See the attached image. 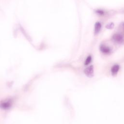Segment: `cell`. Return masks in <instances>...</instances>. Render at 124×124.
<instances>
[{"label": "cell", "instance_id": "obj_1", "mask_svg": "<svg viewBox=\"0 0 124 124\" xmlns=\"http://www.w3.org/2000/svg\"><path fill=\"white\" fill-rule=\"evenodd\" d=\"M84 72L85 74L89 78H92L93 76V65H90L87 68H86L84 70Z\"/></svg>", "mask_w": 124, "mask_h": 124}, {"label": "cell", "instance_id": "obj_2", "mask_svg": "<svg viewBox=\"0 0 124 124\" xmlns=\"http://www.w3.org/2000/svg\"><path fill=\"white\" fill-rule=\"evenodd\" d=\"M113 39L116 42H121L123 40V36L122 35H121V34H119V33H116L114 34L113 36H112Z\"/></svg>", "mask_w": 124, "mask_h": 124}, {"label": "cell", "instance_id": "obj_3", "mask_svg": "<svg viewBox=\"0 0 124 124\" xmlns=\"http://www.w3.org/2000/svg\"><path fill=\"white\" fill-rule=\"evenodd\" d=\"M100 49L103 53H105V54H108L110 52V48L108 46H106L103 45H101L100 46Z\"/></svg>", "mask_w": 124, "mask_h": 124}, {"label": "cell", "instance_id": "obj_4", "mask_svg": "<svg viewBox=\"0 0 124 124\" xmlns=\"http://www.w3.org/2000/svg\"><path fill=\"white\" fill-rule=\"evenodd\" d=\"M119 68H120V66H119V65H118V64L114 65L112 67L111 69V72L112 74L113 75H116L117 72H118V71L119 70Z\"/></svg>", "mask_w": 124, "mask_h": 124}, {"label": "cell", "instance_id": "obj_5", "mask_svg": "<svg viewBox=\"0 0 124 124\" xmlns=\"http://www.w3.org/2000/svg\"><path fill=\"white\" fill-rule=\"evenodd\" d=\"M101 29V24L99 22H97L94 25V33L97 34Z\"/></svg>", "mask_w": 124, "mask_h": 124}, {"label": "cell", "instance_id": "obj_6", "mask_svg": "<svg viewBox=\"0 0 124 124\" xmlns=\"http://www.w3.org/2000/svg\"><path fill=\"white\" fill-rule=\"evenodd\" d=\"M91 60H92V57H91V56H89L87 58L86 60L85 61V63H84L85 65H88V64H89L90 63V62H91Z\"/></svg>", "mask_w": 124, "mask_h": 124}, {"label": "cell", "instance_id": "obj_7", "mask_svg": "<svg viewBox=\"0 0 124 124\" xmlns=\"http://www.w3.org/2000/svg\"><path fill=\"white\" fill-rule=\"evenodd\" d=\"M114 26V24L112 22H111V23H108V24H107L106 26V27L107 28V29H112Z\"/></svg>", "mask_w": 124, "mask_h": 124}, {"label": "cell", "instance_id": "obj_8", "mask_svg": "<svg viewBox=\"0 0 124 124\" xmlns=\"http://www.w3.org/2000/svg\"><path fill=\"white\" fill-rule=\"evenodd\" d=\"M96 13L97 14H98V15H100V16H102V15H103L104 14V12L103 11L101 10H97L96 11Z\"/></svg>", "mask_w": 124, "mask_h": 124}, {"label": "cell", "instance_id": "obj_9", "mask_svg": "<svg viewBox=\"0 0 124 124\" xmlns=\"http://www.w3.org/2000/svg\"></svg>", "mask_w": 124, "mask_h": 124}]
</instances>
